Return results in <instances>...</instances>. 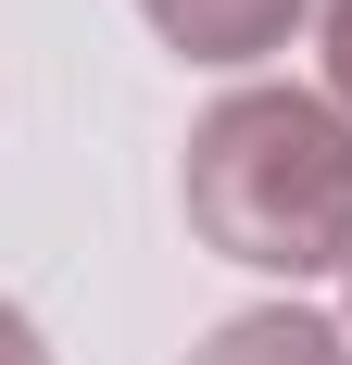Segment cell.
<instances>
[{"instance_id":"6da1fadb","label":"cell","mask_w":352,"mask_h":365,"mask_svg":"<svg viewBox=\"0 0 352 365\" xmlns=\"http://www.w3.org/2000/svg\"><path fill=\"white\" fill-rule=\"evenodd\" d=\"M189 227L264 277L352 264V113L315 88H227L189 126Z\"/></svg>"},{"instance_id":"7a4b0ae2","label":"cell","mask_w":352,"mask_h":365,"mask_svg":"<svg viewBox=\"0 0 352 365\" xmlns=\"http://www.w3.org/2000/svg\"><path fill=\"white\" fill-rule=\"evenodd\" d=\"M139 13L189 51V63H264V51H277L315 0H139Z\"/></svg>"},{"instance_id":"3957f363","label":"cell","mask_w":352,"mask_h":365,"mask_svg":"<svg viewBox=\"0 0 352 365\" xmlns=\"http://www.w3.org/2000/svg\"><path fill=\"white\" fill-rule=\"evenodd\" d=\"M189 365H352V328H327L302 302H264V315H227Z\"/></svg>"},{"instance_id":"277c9868","label":"cell","mask_w":352,"mask_h":365,"mask_svg":"<svg viewBox=\"0 0 352 365\" xmlns=\"http://www.w3.org/2000/svg\"><path fill=\"white\" fill-rule=\"evenodd\" d=\"M327 101L352 113V0H327Z\"/></svg>"},{"instance_id":"5b68a950","label":"cell","mask_w":352,"mask_h":365,"mask_svg":"<svg viewBox=\"0 0 352 365\" xmlns=\"http://www.w3.org/2000/svg\"><path fill=\"white\" fill-rule=\"evenodd\" d=\"M0 365H51V353H38V328L13 315V302H0Z\"/></svg>"}]
</instances>
